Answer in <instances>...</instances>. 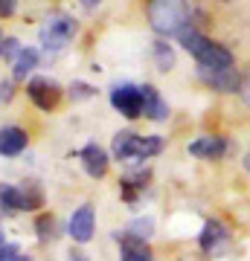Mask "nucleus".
Returning a JSON list of instances; mask_svg holds the SVG:
<instances>
[{
    "instance_id": "obj_12",
    "label": "nucleus",
    "mask_w": 250,
    "mask_h": 261,
    "mask_svg": "<svg viewBox=\"0 0 250 261\" xmlns=\"http://www.w3.org/2000/svg\"><path fill=\"white\" fill-rule=\"evenodd\" d=\"M143 116L151 122L169 119V105L163 102V96L157 93V87H151V84H143Z\"/></svg>"
},
{
    "instance_id": "obj_10",
    "label": "nucleus",
    "mask_w": 250,
    "mask_h": 261,
    "mask_svg": "<svg viewBox=\"0 0 250 261\" xmlns=\"http://www.w3.org/2000/svg\"><path fill=\"white\" fill-rule=\"evenodd\" d=\"M230 151V142L224 137H198L189 142V154L198 160H221Z\"/></svg>"
},
{
    "instance_id": "obj_1",
    "label": "nucleus",
    "mask_w": 250,
    "mask_h": 261,
    "mask_svg": "<svg viewBox=\"0 0 250 261\" xmlns=\"http://www.w3.org/2000/svg\"><path fill=\"white\" fill-rule=\"evenodd\" d=\"M148 23L157 35H180L186 27H192V9L186 0H148L146 3Z\"/></svg>"
},
{
    "instance_id": "obj_34",
    "label": "nucleus",
    "mask_w": 250,
    "mask_h": 261,
    "mask_svg": "<svg viewBox=\"0 0 250 261\" xmlns=\"http://www.w3.org/2000/svg\"><path fill=\"white\" fill-rule=\"evenodd\" d=\"M3 244H6V241H3V232H0V247H3Z\"/></svg>"
},
{
    "instance_id": "obj_13",
    "label": "nucleus",
    "mask_w": 250,
    "mask_h": 261,
    "mask_svg": "<svg viewBox=\"0 0 250 261\" xmlns=\"http://www.w3.org/2000/svg\"><path fill=\"white\" fill-rule=\"evenodd\" d=\"M227 238H230V229H227L221 221H207L204 229H201L198 244H201V250H204L207 255H213V252H218L221 244H227Z\"/></svg>"
},
{
    "instance_id": "obj_24",
    "label": "nucleus",
    "mask_w": 250,
    "mask_h": 261,
    "mask_svg": "<svg viewBox=\"0 0 250 261\" xmlns=\"http://www.w3.org/2000/svg\"><path fill=\"white\" fill-rule=\"evenodd\" d=\"M20 49H24V47H20L18 38H6V41H3V47H0V56L6 58V61H15Z\"/></svg>"
},
{
    "instance_id": "obj_15",
    "label": "nucleus",
    "mask_w": 250,
    "mask_h": 261,
    "mask_svg": "<svg viewBox=\"0 0 250 261\" xmlns=\"http://www.w3.org/2000/svg\"><path fill=\"white\" fill-rule=\"evenodd\" d=\"M148 180H151V171H137V174H125L120 180V192H122V200L125 203H137V195L143 189L148 186Z\"/></svg>"
},
{
    "instance_id": "obj_14",
    "label": "nucleus",
    "mask_w": 250,
    "mask_h": 261,
    "mask_svg": "<svg viewBox=\"0 0 250 261\" xmlns=\"http://www.w3.org/2000/svg\"><path fill=\"white\" fill-rule=\"evenodd\" d=\"M117 241H120L122 261H151V250H148L146 241H140V238L125 235V232H117Z\"/></svg>"
},
{
    "instance_id": "obj_32",
    "label": "nucleus",
    "mask_w": 250,
    "mask_h": 261,
    "mask_svg": "<svg viewBox=\"0 0 250 261\" xmlns=\"http://www.w3.org/2000/svg\"><path fill=\"white\" fill-rule=\"evenodd\" d=\"M244 168H247V171H250V151H247V154H244Z\"/></svg>"
},
{
    "instance_id": "obj_33",
    "label": "nucleus",
    "mask_w": 250,
    "mask_h": 261,
    "mask_svg": "<svg viewBox=\"0 0 250 261\" xmlns=\"http://www.w3.org/2000/svg\"><path fill=\"white\" fill-rule=\"evenodd\" d=\"M3 41H6V38H3V29H0V47H3Z\"/></svg>"
},
{
    "instance_id": "obj_20",
    "label": "nucleus",
    "mask_w": 250,
    "mask_h": 261,
    "mask_svg": "<svg viewBox=\"0 0 250 261\" xmlns=\"http://www.w3.org/2000/svg\"><path fill=\"white\" fill-rule=\"evenodd\" d=\"M24 192V206H27V212H35L44 206V189L38 186V183H27V186H20Z\"/></svg>"
},
{
    "instance_id": "obj_8",
    "label": "nucleus",
    "mask_w": 250,
    "mask_h": 261,
    "mask_svg": "<svg viewBox=\"0 0 250 261\" xmlns=\"http://www.w3.org/2000/svg\"><path fill=\"white\" fill-rule=\"evenodd\" d=\"M198 75L207 87H213L218 93H236L241 87V75L236 67H230V70H201L198 67Z\"/></svg>"
},
{
    "instance_id": "obj_16",
    "label": "nucleus",
    "mask_w": 250,
    "mask_h": 261,
    "mask_svg": "<svg viewBox=\"0 0 250 261\" xmlns=\"http://www.w3.org/2000/svg\"><path fill=\"white\" fill-rule=\"evenodd\" d=\"M38 58H41V56H38L35 47H24L18 53V58L12 61V79H15V82H24V79H27V75L38 67Z\"/></svg>"
},
{
    "instance_id": "obj_7",
    "label": "nucleus",
    "mask_w": 250,
    "mask_h": 261,
    "mask_svg": "<svg viewBox=\"0 0 250 261\" xmlns=\"http://www.w3.org/2000/svg\"><path fill=\"white\" fill-rule=\"evenodd\" d=\"M195 61H198L201 70H230V67H236V56H233L224 44H215V41H210V44L195 56Z\"/></svg>"
},
{
    "instance_id": "obj_2",
    "label": "nucleus",
    "mask_w": 250,
    "mask_h": 261,
    "mask_svg": "<svg viewBox=\"0 0 250 261\" xmlns=\"http://www.w3.org/2000/svg\"><path fill=\"white\" fill-rule=\"evenodd\" d=\"M163 151V137H143V134H134V130H120L113 134L111 142V154L113 160H122V163H131V160H151Z\"/></svg>"
},
{
    "instance_id": "obj_21",
    "label": "nucleus",
    "mask_w": 250,
    "mask_h": 261,
    "mask_svg": "<svg viewBox=\"0 0 250 261\" xmlns=\"http://www.w3.org/2000/svg\"><path fill=\"white\" fill-rule=\"evenodd\" d=\"M151 232H154V221H151V218H134V221L125 226V235H134L140 241H148Z\"/></svg>"
},
{
    "instance_id": "obj_26",
    "label": "nucleus",
    "mask_w": 250,
    "mask_h": 261,
    "mask_svg": "<svg viewBox=\"0 0 250 261\" xmlns=\"http://www.w3.org/2000/svg\"><path fill=\"white\" fill-rule=\"evenodd\" d=\"M12 99V82H0V102H9Z\"/></svg>"
},
{
    "instance_id": "obj_19",
    "label": "nucleus",
    "mask_w": 250,
    "mask_h": 261,
    "mask_svg": "<svg viewBox=\"0 0 250 261\" xmlns=\"http://www.w3.org/2000/svg\"><path fill=\"white\" fill-rule=\"evenodd\" d=\"M154 64H157L160 73H169L175 67V49L166 41H154Z\"/></svg>"
},
{
    "instance_id": "obj_27",
    "label": "nucleus",
    "mask_w": 250,
    "mask_h": 261,
    "mask_svg": "<svg viewBox=\"0 0 250 261\" xmlns=\"http://www.w3.org/2000/svg\"><path fill=\"white\" fill-rule=\"evenodd\" d=\"M15 252H18V247H15V244H3V247H0V261L9 258V255H15Z\"/></svg>"
},
{
    "instance_id": "obj_11",
    "label": "nucleus",
    "mask_w": 250,
    "mask_h": 261,
    "mask_svg": "<svg viewBox=\"0 0 250 261\" xmlns=\"http://www.w3.org/2000/svg\"><path fill=\"white\" fill-rule=\"evenodd\" d=\"M27 145H29V137L24 128H18V125L0 128V154L3 157H18V154L27 151Z\"/></svg>"
},
{
    "instance_id": "obj_28",
    "label": "nucleus",
    "mask_w": 250,
    "mask_h": 261,
    "mask_svg": "<svg viewBox=\"0 0 250 261\" xmlns=\"http://www.w3.org/2000/svg\"><path fill=\"white\" fill-rule=\"evenodd\" d=\"M239 90H241V99H244V102H247V108H250V75L244 79V82H241Z\"/></svg>"
},
{
    "instance_id": "obj_6",
    "label": "nucleus",
    "mask_w": 250,
    "mask_h": 261,
    "mask_svg": "<svg viewBox=\"0 0 250 261\" xmlns=\"http://www.w3.org/2000/svg\"><path fill=\"white\" fill-rule=\"evenodd\" d=\"M67 232L76 244H87L96 232V215H93V206L90 203H82L70 215V224H67Z\"/></svg>"
},
{
    "instance_id": "obj_29",
    "label": "nucleus",
    "mask_w": 250,
    "mask_h": 261,
    "mask_svg": "<svg viewBox=\"0 0 250 261\" xmlns=\"http://www.w3.org/2000/svg\"><path fill=\"white\" fill-rule=\"evenodd\" d=\"M67 261H87V255H84V250H70Z\"/></svg>"
},
{
    "instance_id": "obj_17",
    "label": "nucleus",
    "mask_w": 250,
    "mask_h": 261,
    "mask_svg": "<svg viewBox=\"0 0 250 261\" xmlns=\"http://www.w3.org/2000/svg\"><path fill=\"white\" fill-rule=\"evenodd\" d=\"M177 41H180V47L186 49V53H189V56H198V53H201V49L207 47V44H210V38L204 35V32H198V29L195 27H186L184 32H180V35H177Z\"/></svg>"
},
{
    "instance_id": "obj_9",
    "label": "nucleus",
    "mask_w": 250,
    "mask_h": 261,
    "mask_svg": "<svg viewBox=\"0 0 250 261\" xmlns=\"http://www.w3.org/2000/svg\"><path fill=\"white\" fill-rule=\"evenodd\" d=\"M79 157H82V166H84V171H87V177L99 180V177L108 174V163H111V157H108V151H105L102 145L87 142V145L79 151Z\"/></svg>"
},
{
    "instance_id": "obj_3",
    "label": "nucleus",
    "mask_w": 250,
    "mask_h": 261,
    "mask_svg": "<svg viewBox=\"0 0 250 261\" xmlns=\"http://www.w3.org/2000/svg\"><path fill=\"white\" fill-rule=\"evenodd\" d=\"M76 29H79V27H76V18H70V15H64V12L50 15L47 23L41 27V32H38L41 47H44L47 53H58V49H64L67 44L73 41Z\"/></svg>"
},
{
    "instance_id": "obj_31",
    "label": "nucleus",
    "mask_w": 250,
    "mask_h": 261,
    "mask_svg": "<svg viewBox=\"0 0 250 261\" xmlns=\"http://www.w3.org/2000/svg\"><path fill=\"white\" fill-rule=\"evenodd\" d=\"M79 3H82L84 9H96V6H99V3H102V0H79Z\"/></svg>"
},
{
    "instance_id": "obj_5",
    "label": "nucleus",
    "mask_w": 250,
    "mask_h": 261,
    "mask_svg": "<svg viewBox=\"0 0 250 261\" xmlns=\"http://www.w3.org/2000/svg\"><path fill=\"white\" fill-rule=\"evenodd\" d=\"M111 105L125 119H140L143 116V87H137V84H117L111 90Z\"/></svg>"
},
{
    "instance_id": "obj_22",
    "label": "nucleus",
    "mask_w": 250,
    "mask_h": 261,
    "mask_svg": "<svg viewBox=\"0 0 250 261\" xmlns=\"http://www.w3.org/2000/svg\"><path fill=\"white\" fill-rule=\"evenodd\" d=\"M35 229H38V241H53V238H56V218L50 212L38 215Z\"/></svg>"
},
{
    "instance_id": "obj_4",
    "label": "nucleus",
    "mask_w": 250,
    "mask_h": 261,
    "mask_svg": "<svg viewBox=\"0 0 250 261\" xmlns=\"http://www.w3.org/2000/svg\"><path fill=\"white\" fill-rule=\"evenodd\" d=\"M61 84L56 82V79H47V75H35V79H29L27 84V96L32 99V105H35L38 111H56V105L61 102Z\"/></svg>"
},
{
    "instance_id": "obj_30",
    "label": "nucleus",
    "mask_w": 250,
    "mask_h": 261,
    "mask_svg": "<svg viewBox=\"0 0 250 261\" xmlns=\"http://www.w3.org/2000/svg\"><path fill=\"white\" fill-rule=\"evenodd\" d=\"M3 261H32V258L24 255V252H15V255H9V258H3Z\"/></svg>"
},
{
    "instance_id": "obj_35",
    "label": "nucleus",
    "mask_w": 250,
    "mask_h": 261,
    "mask_svg": "<svg viewBox=\"0 0 250 261\" xmlns=\"http://www.w3.org/2000/svg\"><path fill=\"white\" fill-rule=\"evenodd\" d=\"M221 3H230V0H221Z\"/></svg>"
},
{
    "instance_id": "obj_23",
    "label": "nucleus",
    "mask_w": 250,
    "mask_h": 261,
    "mask_svg": "<svg viewBox=\"0 0 250 261\" xmlns=\"http://www.w3.org/2000/svg\"><path fill=\"white\" fill-rule=\"evenodd\" d=\"M96 96V87L87 82H73L70 84V99L73 102H84V99H93Z\"/></svg>"
},
{
    "instance_id": "obj_18",
    "label": "nucleus",
    "mask_w": 250,
    "mask_h": 261,
    "mask_svg": "<svg viewBox=\"0 0 250 261\" xmlns=\"http://www.w3.org/2000/svg\"><path fill=\"white\" fill-rule=\"evenodd\" d=\"M0 209L3 212H27L20 186H0Z\"/></svg>"
},
{
    "instance_id": "obj_25",
    "label": "nucleus",
    "mask_w": 250,
    "mask_h": 261,
    "mask_svg": "<svg viewBox=\"0 0 250 261\" xmlns=\"http://www.w3.org/2000/svg\"><path fill=\"white\" fill-rule=\"evenodd\" d=\"M15 9H18V3H15V0H0V18H3V20L12 18Z\"/></svg>"
}]
</instances>
